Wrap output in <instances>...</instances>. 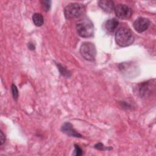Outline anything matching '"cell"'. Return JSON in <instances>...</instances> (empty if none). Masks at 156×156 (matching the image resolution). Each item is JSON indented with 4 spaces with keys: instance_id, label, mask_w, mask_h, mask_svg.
<instances>
[{
    "instance_id": "obj_1",
    "label": "cell",
    "mask_w": 156,
    "mask_h": 156,
    "mask_svg": "<svg viewBox=\"0 0 156 156\" xmlns=\"http://www.w3.org/2000/svg\"><path fill=\"white\" fill-rule=\"evenodd\" d=\"M116 43L121 47L131 45L134 41V37L132 32L126 27H120L115 34Z\"/></svg>"
},
{
    "instance_id": "obj_2",
    "label": "cell",
    "mask_w": 156,
    "mask_h": 156,
    "mask_svg": "<svg viewBox=\"0 0 156 156\" xmlns=\"http://www.w3.org/2000/svg\"><path fill=\"white\" fill-rule=\"evenodd\" d=\"M85 12V7L80 3H71L64 9L65 16L67 19H72L82 16Z\"/></svg>"
},
{
    "instance_id": "obj_3",
    "label": "cell",
    "mask_w": 156,
    "mask_h": 156,
    "mask_svg": "<svg viewBox=\"0 0 156 156\" xmlns=\"http://www.w3.org/2000/svg\"><path fill=\"white\" fill-rule=\"evenodd\" d=\"M76 29L78 34L83 38L90 37L94 33L93 24L88 19L79 20L76 24Z\"/></svg>"
},
{
    "instance_id": "obj_4",
    "label": "cell",
    "mask_w": 156,
    "mask_h": 156,
    "mask_svg": "<svg viewBox=\"0 0 156 156\" xmlns=\"http://www.w3.org/2000/svg\"><path fill=\"white\" fill-rule=\"evenodd\" d=\"M80 53L85 60L93 61L96 55V47L91 42H83L80 47Z\"/></svg>"
},
{
    "instance_id": "obj_5",
    "label": "cell",
    "mask_w": 156,
    "mask_h": 156,
    "mask_svg": "<svg viewBox=\"0 0 156 156\" xmlns=\"http://www.w3.org/2000/svg\"><path fill=\"white\" fill-rule=\"evenodd\" d=\"M150 80L140 83L136 88V93L141 98H147L150 96L155 88V82Z\"/></svg>"
},
{
    "instance_id": "obj_6",
    "label": "cell",
    "mask_w": 156,
    "mask_h": 156,
    "mask_svg": "<svg viewBox=\"0 0 156 156\" xmlns=\"http://www.w3.org/2000/svg\"><path fill=\"white\" fill-rule=\"evenodd\" d=\"M116 16L122 20H127L132 16V9L125 4H118L114 8Z\"/></svg>"
},
{
    "instance_id": "obj_7",
    "label": "cell",
    "mask_w": 156,
    "mask_h": 156,
    "mask_svg": "<svg viewBox=\"0 0 156 156\" xmlns=\"http://www.w3.org/2000/svg\"><path fill=\"white\" fill-rule=\"evenodd\" d=\"M150 25V21L143 17L138 18L133 24V28L138 33H142L144 32Z\"/></svg>"
},
{
    "instance_id": "obj_8",
    "label": "cell",
    "mask_w": 156,
    "mask_h": 156,
    "mask_svg": "<svg viewBox=\"0 0 156 156\" xmlns=\"http://www.w3.org/2000/svg\"><path fill=\"white\" fill-rule=\"evenodd\" d=\"M62 131L66 135L76 138H81L82 135L74 129L73 125L70 122H65L61 128Z\"/></svg>"
},
{
    "instance_id": "obj_9",
    "label": "cell",
    "mask_w": 156,
    "mask_h": 156,
    "mask_svg": "<svg viewBox=\"0 0 156 156\" xmlns=\"http://www.w3.org/2000/svg\"><path fill=\"white\" fill-rule=\"evenodd\" d=\"M119 21L116 18H111L107 20L104 24V29L109 34H113L116 29Z\"/></svg>"
},
{
    "instance_id": "obj_10",
    "label": "cell",
    "mask_w": 156,
    "mask_h": 156,
    "mask_svg": "<svg viewBox=\"0 0 156 156\" xmlns=\"http://www.w3.org/2000/svg\"><path fill=\"white\" fill-rule=\"evenodd\" d=\"M99 6L105 12L110 13L114 10L115 5L112 1L110 0H101L98 2Z\"/></svg>"
},
{
    "instance_id": "obj_11",
    "label": "cell",
    "mask_w": 156,
    "mask_h": 156,
    "mask_svg": "<svg viewBox=\"0 0 156 156\" xmlns=\"http://www.w3.org/2000/svg\"><path fill=\"white\" fill-rule=\"evenodd\" d=\"M32 20L34 24L37 26H41L44 23L43 17L41 14L38 13H35L32 16Z\"/></svg>"
},
{
    "instance_id": "obj_12",
    "label": "cell",
    "mask_w": 156,
    "mask_h": 156,
    "mask_svg": "<svg viewBox=\"0 0 156 156\" xmlns=\"http://www.w3.org/2000/svg\"><path fill=\"white\" fill-rule=\"evenodd\" d=\"M56 65L58 67V69L60 73V74L64 76V77H69L71 76V73L69 71H68L65 68H64L63 66H62L60 64H58V63H56Z\"/></svg>"
},
{
    "instance_id": "obj_13",
    "label": "cell",
    "mask_w": 156,
    "mask_h": 156,
    "mask_svg": "<svg viewBox=\"0 0 156 156\" xmlns=\"http://www.w3.org/2000/svg\"><path fill=\"white\" fill-rule=\"evenodd\" d=\"M41 3L42 4L43 9L46 11L48 12L49 10L51 5V1H41Z\"/></svg>"
},
{
    "instance_id": "obj_14",
    "label": "cell",
    "mask_w": 156,
    "mask_h": 156,
    "mask_svg": "<svg viewBox=\"0 0 156 156\" xmlns=\"http://www.w3.org/2000/svg\"><path fill=\"white\" fill-rule=\"evenodd\" d=\"M12 93L13 99L16 101L18 98V91L17 87L14 84H12Z\"/></svg>"
},
{
    "instance_id": "obj_15",
    "label": "cell",
    "mask_w": 156,
    "mask_h": 156,
    "mask_svg": "<svg viewBox=\"0 0 156 156\" xmlns=\"http://www.w3.org/2000/svg\"><path fill=\"white\" fill-rule=\"evenodd\" d=\"M74 147H75V149H74V154L73 155H82L83 154V152H82V149L79 147V146L77 145V144H75L74 145Z\"/></svg>"
},
{
    "instance_id": "obj_16",
    "label": "cell",
    "mask_w": 156,
    "mask_h": 156,
    "mask_svg": "<svg viewBox=\"0 0 156 156\" xmlns=\"http://www.w3.org/2000/svg\"><path fill=\"white\" fill-rule=\"evenodd\" d=\"M94 147L97 149H99V150H101V151H104V150H106V149H108V147H105V146L101 143H99L96 144L94 145Z\"/></svg>"
},
{
    "instance_id": "obj_17",
    "label": "cell",
    "mask_w": 156,
    "mask_h": 156,
    "mask_svg": "<svg viewBox=\"0 0 156 156\" xmlns=\"http://www.w3.org/2000/svg\"><path fill=\"white\" fill-rule=\"evenodd\" d=\"M5 135L3 133L2 131L1 130L0 131V144L1 145H2L4 142H5Z\"/></svg>"
},
{
    "instance_id": "obj_18",
    "label": "cell",
    "mask_w": 156,
    "mask_h": 156,
    "mask_svg": "<svg viewBox=\"0 0 156 156\" xmlns=\"http://www.w3.org/2000/svg\"><path fill=\"white\" fill-rule=\"evenodd\" d=\"M28 48L30 49V50H34L35 49V46L34 45V44L29 43H28Z\"/></svg>"
}]
</instances>
